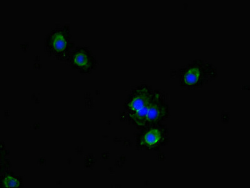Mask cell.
I'll return each instance as SVG.
<instances>
[{"mask_svg":"<svg viewBox=\"0 0 250 188\" xmlns=\"http://www.w3.org/2000/svg\"><path fill=\"white\" fill-rule=\"evenodd\" d=\"M169 113L167 94L147 84L132 90L123 110L125 120L139 128L162 123L169 117Z\"/></svg>","mask_w":250,"mask_h":188,"instance_id":"obj_1","label":"cell"},{"mask_svg":"<svg viewBox=\"0 0 250 188\" xmlns=\"http://www.w3.org/2000/svg\"><path fill=\"white\" fill-rule=\"evenodd\" d=\"M218 68L204 60H195L179 68L177 78L179 86L188 90L202 88L218 77Z\"/></svg>","mask_w":250,"mask_h":188,"instance_id":"obj_2","label":"cell"},{"mask_svg":"<svg viewBox=\"0 0 250 188\" xmlns=\"http://www.w3.org/2000/svg\"><path fill=\"white\" fill-rule=\"evenodd\" d=\"M138 145L144 150H159L167 146L170 141V130L162 123L139 127Z\"/></svg>","mask_w":250,"mask_h":188,"instance_id":"obj_3","label":"cell"},{"mask_svg":"<svg viewBox=\"0 0 250 188\" xmlns=\"http://www.w3.org/2000/svg\"><path fill=\"white\" fill-rule=\"evenodd\" d=\"M63 34L62 32H59L53 36L52 45L57 52H62L67 47V38Z\"/></svg>","mask_w":250,"mask_h":188,"instance_id":"obj_4","label":"cell"},{"mask_svg":"<svg viewBox=\"0 0 250 188\" xmlns=\"http://www.w3.org/2000/svg\"><path fill=\"white\" fill-rule=\"evenodd\" d=\"M74 63L80 67H85L88 63L87 55L83 52H79L74 57Z\"/></svg>","mask_w":250,"mask_h":188,"instance_id":"obj_5","label":"cell"},{"mask_svg":"<svg viewBox=\"0 0 250 188\" xmlns=\"http://www.w3.org/2000/svg\"><path fill=\"white\" fill-rule=\"evenodd\" d=\"M4 185L6 187H19V183L16 179L13 178L12 177H8L4 180Z\"/></svg>","mask_w":250,"mask_h":188,"instance_id":"obj_6","label":"cell"}]
</instances>
